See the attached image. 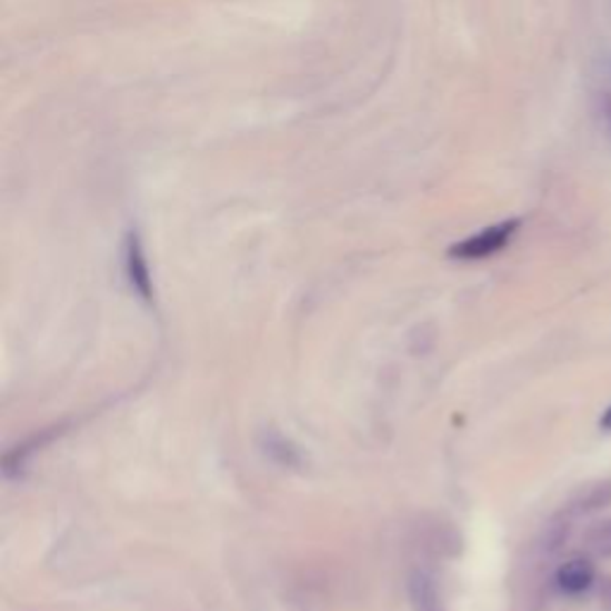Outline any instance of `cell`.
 <instances>
[{"instance_id": "5b68a950", "label": "cell", "mask_w": 611, "mask_h": 611, "mask_svg": "<svg viewBox=\"0 0 611 611\" xmlns=\"http://www.w3.org/2000/svg\"><path fill=\"white\" fill-rule=\"evenodd\" d=\"M409 598L413 611H444L438 581L425 571H415L409 578Z\"/></svg>"}, {"instance_id": "6da1fadb", "label": "cell", "mask_w": 611, "mask_h": 611, "mask_svg": "<svg viewBox=\"0 0 611 611\" xmlns=\"http://www.w3.org/2000/svg\"><path fill=\"white\" fill-rule=\"evenodd\" d=\"M519 230H521L519 218L490 224V228L480 230L478 234L465 237L463 241H459V244H454L452 249H449V256H454V259H461V261L490 259V256L507 249L509 241L513 239V234H517Z\"/></svg>"}, {"instance_id": "ba28073f", "label": "cell", "mask_w": 611, "mask_h": 611, "mask_svg": "<svg viewBox=\"0 0 611 611\" xmlns=\"http://www.w3.org/2000/svg\"><path fill=\"white\" fill-rule=\"evenodd\" d=\"M598 598H600V604L604 611H611V573L602 575L600 578V590H598Z\"/></svg>"}, {"instance_id": "277c9868", "label": "cell", "mask_w": 611, "mask_h": 611, "mask_svg": "<svg viewBox=\"0 0 611 611\" xmlns=\"http://www.w3.org/2000/svg\"><path fill=\"white\" fill-rule=\"evenodd\" d=\"M611 507V478L592 480L588 485L578 488L573 500L569 504V513L573 517H588V513H598Z\"/></svg>"}, {"instance_id": "7a4b0ae2", "label": "cell", "mask_w": 611, "mask_h": 611, "mask_svg": "<svg viewBox=\"0 0 611 611\" xmlns=\"http://www.w3.org/2000/svg\"><path fill=\"white\" fill-rule=\"evenodd\" d=\"M124 272H127V280H130L134 292L143 301H151L153 299L151 268H149V261H147V253H143L141 239L134 232L127 237V241H124Z\"/></svg>"}, {"instance_id": "3957f363", "label": "cell", "mask_w": 611, "mask_h": 611, "mask_svg": "<svg viewBox=\"0 0 611 611\" xmlns=\"http://www.w3.org/2000/svg\"><path fill=\"white\" fill-rule=\"evenodd\" d=\"M594 578H598V569H594L592 561L588 557H573L557 569L554 583L567 594H583L592 588Z\"/></svg>"}, {"instance_id": "30bf717a", "label": "cell", "mask_w": 611, "mask_h": 611, "mask_svg": "<svg viewBox=\"0 0 611 611\" xmlns=\"http://www.w3.org/2000/svg\"><path fill=\"white\" fill-rule=\"evenodd\" d=\"M607 118H609V127H611V101L607 103Z\"/></svg>"}, {"instance_id": "9c48e42d", "label": "cell", "mask_w": 611, "mask_h": 611, "mask_svg": "<svg viewBox=\"0 0 611 611\" xmlns=\"http://www.w3.org/2000/svg\"><path fill=\"white\" fill-rule=\"evenodd\" d=\"M600 428L607 430V432H611V407L602 413V418H600Z\"/></svg>"}, {"instance_id": "8fae6325", "label": "cell", "mask_w": 611, "mask_h": 611, "mask_svg": "<svg viewBox=\"0 0 611 611\" xmlns=\"http://www.w3.org/2000/svg\"><path fill=\"white\" fill-rule=\"evenodd\" d=\"M607 3H609V10H611V0H607Z\"/></svg>"}, {"instance_id": "8992f818", "label": "cell", "mask_w": 611, "mask_h": 611, "mask_svg": "<svg viewBox=\"0 0 611 611\" xmlns=\"http://www.w3.org/2000/svg\"><path fill=\"white\" fill-rule=\"evenodd\" d=\"M583 547L598 559H611V519L592 521L583 533Z\"/></svg>"}, {"instance_id": "52a82bcc", "label": "cell", "mask_w": 611, "mask_h": 611, "mask_svg": "<svg viewBox=\"0 0 611 611\" xmlns=\"http://www.w3.org/2000/svg\"><path fill=\"white\" fill-rule=\"evenodd\" d=\"M569 535H571V521L564 517V519H557L550 528H547V535H544V550L557 554L561 547H564L569 542Z\"/></svg>"}]
</instances>
